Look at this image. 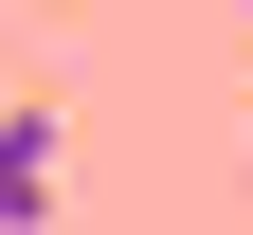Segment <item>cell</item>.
Returning a JSON list of instances; mask_svg holds the SVG:
<instances>
[{
  "mask_svg": "<svg viewBox=\"0 0 253 235\" xmlns=\"http://www.w3.org/2000/svg\"><path fill=\"white\" fill-rule=\"evenodd\" d=\"M54 217V109H0V235Z\"/></svg>",
  "mask_w": 253,
  "mask_h": 235,
  "instance_id": "cell-1",
  "label": "cell"
}]
</instances>
